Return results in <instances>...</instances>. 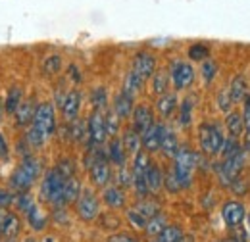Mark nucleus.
I'll list each match as a JSON object with an SVG mask.
<instances>
[{
	"label": "nucleus",
	"mask_w": 250,
	"mask_h": 242,
	"mask_svg": "<svg viewBox=\"0 0 250 242\" xmlns=\"http://www.w3.org/2000/svg\"><path fill=\"white\" fill-rule=\"evenodd\" d=\"M196 158H198V154L194 150H190L188 146H179V152L173 158L171 169L177 175V181L181 184V190L192 186V171L196 169Z\"/></svg>",
	"instance_id": "nucleus-1"
},
{
	"label": "nucleus",
	"mask_w": 250,
	"mask_h": 242,
	"mask_svg": "<svg viewBox=\"0 0 250 242\" xmlns=\"http://www.w3.org/2000/svg\"><path fill=\"white\" fill-rule=\"evenodd\" d=\"M225 135L216 121H204L198 127V144L206 156H218L223 146Z\"/></svg>",
	"instance_id": "nucleus-2"
},
{
	"label": "nucleus",
	"mask_w": 250,
	"mask_h": 242,
	"mask_svg": "<svg viewBox=\"0 0 250 242\" xmlns=\"http://www.w3.org/2000/svg\"><path fill=\"white\" fill-rule=\"evenodd\" d=\"M63 184H65V179L60 175V171L56 167L48 169L41 181V200L50 206H62Z\"/></svg>",
	"instance_id": "nucleus-3"
},
{
	"label": "nucleus",
	"mask_w": 250,
	"mask_h": 242,
	"mask_svg": "<svg viewBox=\"0 0 250 242\" xmlns=\"http://www.w3.org/2000/svg\"><path fill=\"white\" fill-rule=\"evenodd\" d=\"M245 163H247V152L241 150L239 154L231 156V158H225L221 163H216L214 165V171L218 175L219 182L223 186H229L235 177H239L245 169Z\"/></svg>",
	"instance_id": "nucleus-4"
},
{
	"label": "nucleus",
	"mask_w": 250,
	"mask_h": 242,
	"mask_svg": "<svg viewBox=\"0 0 250 242\" xmlns=\"http://www.w3.org/2000/svg\"><path fill=\"white\" fill-rule=\"evenodd\" d=\"M75 215L85 223H91L100 215V200L93 188H83L81 196L75 202Z\"/></svg>",
	"instance_id": "nucleus-5"
},
{
	"label": "nucleus",
	"mask_w": 250,
	"mask_h": 242,
	"mask_svg": "<svg viewBox=\"0 0 250 242\" xmlns=\"http://www.w3.org/2000/svg\"><path fill=\"white\" fill-rule=\"evenodd\" d=\"M167 71H169V79H171L175 91H185V89H188L194 83V77H196L194 67L185 60H173Z\"/></svg>",
	"instance_id": "nucleus-6"
},
{
	"label": "nucleus",
	"mask_w": 250,
	"mask_h": 242,
	"mask_svg": "<svg viewBox=\"0 0 250 242\" xmlns=\"http://www.w3.org/2000/svg\"><path fill=\"white\" fill-rule=\"evenodd\" d=\"M35 127H39L46 139L52 137L56 133V106L54 102H41L35 110V118H33V123Z\"/></svg>",
	"instance_id": "nucleus-7"
},
{
	"label": "nucleus",
	"mask_w": 250,
	"mask_h": 242,
	"mask_svg": "<svg viewBox=\"0 0 250 242\" xmlns=\"http://www.w3.org/2000/svg\"><path fill=\"white\" fill-rule=\"evenodd\" d=\"M247 206L239 200H227L221 206V219L227 225V229H237L247 221Z\"/></svg>",
	"instance_id": "nucleus-8"
},
{
	"label": "nucleus",
	"mask_w": 250,
	"mask_h": 242,
	"mask_svg": "<svg viewBox=\"0 0 250 242\" xmlns=\"http://www.w3.org/2000/svg\"><path fill=\"white\" fill-rule=\"evenodd\" d=\"M87 131H89V142H87V148L89 146H102L108 139V133H106V121H104V112H96L93 110V114L89 116L87 120Z\"/></svg>",
	"instance_id": "nucleus-9"
},
{
	"label": "nucleus",
	"mask_w": 250,
	"mask_h": 242,
	"mask_svg": "<svg viewBox=\"0 0 250 242\" xmlns=\"http://www.w3.org/2000/svg\"><path fill=\"white\" fill-rule=\"evenodd\" d=\"M112 163L108 161V154L104 152L93 165L87 169L89 171V177H91V182L98 188H106L108 182L112 181Z\"/></svg>",
	"instance_id": "nucleus-10"
},
{
	"label": "nucleus",
	"mask_w": 250,
	"mask_h": 242,
	"mask_svg": "<svg viewBox=\"0 0 250 242\" xmlns=\"http://www.w3.org/2000/svg\"><path fill=\"white\" fill-rule=\"evenodd\" d=\"M21 231L20 217L10 210H0V239L2 241H14Z\"/></svg>",
	"instance_id": "nucleus-11"
},
{
	"label": "nucleus",
	"mask_w": 250,
	"mask_h": 242,
	"mask_svg": "<svg viewBox=\"0 0 250 242\" xmlns=\"http://www.w3.org/2000/svg\"><path fill=\"white\" fill-rule=\"evenodd\" d=\"M131 69H133L137 75H141L145 81L152 79V75L156 73V58H154V54H150V52H146V50L137 52L135 58H133V67H131Z\"/></svg>",
	"instance_id": "nucleus-12"
},
{
	"label": "nucleus",
	"mask_w": 250,
	"mask_h": 242,
	"mask_svg": "<svg viewBox=\"0 0 250 242\" xmlns=\"http://www.w3.org/2000/svg\"><path fill=\"white\" fill-rule=\"evenodd\" d=\"M131 121H133V129L135 131H139L141 135H145L154 123V112H152V108L148 106V104H139V106H135V110H133V116H131Z\"/></svg>",
	"instance_id": "nucleus-13"
},
{
	"label": "nucleus",
	"mask_w": 250,
	"mask_h": 242,
	"mask_svg": "<svg viewBox=\"0 0 250 242\" xmlns=\"http://www.w3.org/2000/svg\"><path fill=\"white\" fill-rule=\"evenodd\" d=\"M135 110V96L120 91L114 96V104H112V112L120 118V120H129L133 116Z\"/></svg>",
	"instance_id": "nucleus-14"
},
{
	"label": "nucleus",
	"mask_w": 250,
	"mask_h": 242,
	"mask_svg": "<svg viewBox=\"0 0 250 242\" xmlns=\"http://www.w3.org/2000/svg\"><path fill=\"white\" fill-rule=\"evenodd\" d=\"M60 110H62L63 120L67 121V123H71L73 120H77V118H79V110H81V92L77 91V89L67 91L65 100H63V104Z\"/></svg>",
	"instance_id": "nucleus-15"
},
{
	"label": "nucleus",
	"mask_w": 250,
	"mask_h": 242,
	"mask_svg": "<svg viewBox=\"0 0 250 242\" xmlns=\"http://www.w3.org/2000/svg\"><path fill=\"white\" fill-rule=\"evenodd\" d=\"M8 182H10V188L20 194V192H27L33 184H35V179H33L31 175H29L21 165H18V167L12 171Z\"/></svg>",
	"instance_id": "nucleus-16"
},
{
	"label": "nucleus",
	"mask_w": 250,
	"mask_h": 242,
	"mask_svg": "<svg viewBox=\"0 0 250 242\" xmlns=\"http://www.w3.org/2000/svg\"><path fill=\"white\" fill-rule=\"evenodd\" d=\"M162 133H164V123H154L145 135H141V139H143V150L148 152V154H154V152L160 150Z\"/></svg>",
	"instance_id": "nucleus-17"
},
{
	"label": "nucleus",
	"mask_w": 250,
	"mask_h": 242,
	"mask_svg": "<svg viewBox=\"0 0 250 242\" xmlns=\"http://www.w3.org/2000/svg\"><path fill=\"white\" fill-rule=\"evenodd\" d=\"M179 108V98L175 92H166L162 96H158L156 100V112L160 114V118L167 120L175 114V110Z\"/></svg>",
	"instance_id": "nucleus-18"
},
{
	"label": "nucleus",
	"mask_w": 250,
	"mask_h": 242,
	"mask_svg": "<svg viewBox=\"0 0 250 242\" xmlns=\"http://www.w3.org/2000/svg\"><path fill=\"white\" fill-rule=\"evenodd\" d=\"M160 152H162L166 158H169V160H173L175 154L179 152L177 135H175V131L169 129L167 125H164V133H162V141H160Z\"/></svg>",
	"instance_id": "nucleus-19"
},
{
	"label": "nucleus",
	"mask_w": 250,
	"mask_h": 242,
	"mask_svg": "<svg viewBox=\"0 0 250 242\" xmlns=\"http://www.w3.org/2000/svg\"><path fill=\"white\" fill-rule=\"evenodd\" d=\"M106 154H108V161H110V163H114V165H118V167L127 165V152H125V146L120 137L110 139Z\"/></svg>",
	"instance_id": "nucleus-20"
},
{
	"label": "nucleus",
	"mask_w": 250,
	"mask_h": 242,
	"mask_svg": "<svg viewBox=\"0 0 250 242\" xmlns=\"http://www.w3.org/2000/svg\"><path fill=\"white\" fill-rule=\"evenodd\" d=\"M102 200L110 210H122L125 206L127 196H125V190L120 186H106L102 190Z\"/></svg>",
	"instance_id": "nucleus-21"
},
{
	"label": "nucleus",
	"mask_w": 250,
	"mask_h": 242,
	"mask_svg": "<svg viewBox=\"0 0 250 242\" xmlns=\"http://www.w3.org/2000/svg\"><path fill=\"white\" fill-rule=\"evenodd\" d=\"M35 110H37V104H35L33 98L23 100V102L20 104V108L16 110V114H14L16 125H18V127H29L33 123V118H35Z\"/></svg>",
	"instance_id": "nucleus-22"
},
{
	"label": "nucleus",
	"mask_w": 250,
	"mask_h": 242,
	"mask_svg": "<svg viewBox=\"0 0 250 242\" xmlns=\"http://www.w3.org/2000/svg\"><path fill=\"white\" fill-rule=\"evenodd\" d=\"M146 184H148L150 194H158L164 188V171L156 161H150V165L146 169Z\"/></svg>",
	"instance_id": "nucleus-23"
},
{
	"label": "nucleus",
	"mask_w": 250,
	"mask_h": 242,
	"mask_svg": "<svg viewBox=\"0 0 250 242\" xmlns=\"http://www.w3.org/2000/svg\"><path fill=\"white\" fill-rule=\"evenodd\" d=\"M81 192H83V186H81V181H79L77 177H69V179H65L63 194H62V206L75 204L77 198L81 196Z\"/></svg>",
	"instance_id": "nucleus-24"
},
{
	"label": "nucleus",
	"mask_w": 250,
	"mask_h": 242,
	"mask_svg": "<svg viewBox=\"0 0 250 242\" xmlns=\"http://www.w3.org/2000/svg\"><path fill=\"white\" fill-rule=\"evenodd\" d=\"M122 142H124V146H125V152L131 154V156H135V154H139V152L143 150V139H141V133L135 131L133 127H127V129L124 131Z\"/></svg>",
	"instance_id": "nucleus-25"
},
{
	"label": "nucleus",
	"mask_w": 250,
	"mask_h": 242,
	"mask_svg": "<svg viewBox=\"0 0 250 242\" xmlns=\"http://www.w3.org/2000/svg\"><path fill=\"white\" fill-rule=\"evenodd\" d=\"M225 127H227V131H229V137H235V139H239V137H243V133H245V120H243V114L241 112H229V114H225Z\"/></svg>",
	"instance_id": "nucleus-26"
},
{
	"label": "nucleus",
	"mask_w": 250,
	"mask_h": 242,
	"mask_svg": "<svg viewBox=\"0 0 250 242\" xmlns=\"http://www.w3.org/2000/svg\"><path fill=\"white\" fill-rule=\"evenodd\" d=\"M67 137L73 142H89V131H87V121L85 120H73L67 127Z\"/></svg>",
	"instance_id": "nucleus-27"
},
{
	"label": "nucleus",
	"mask_w": 250,
	"mask_h": 242,
	"mask_svg": "<svg viewBox=\"0 0 250 242\" xmlns=\"http://www.w3.org/2000/svg\"><path fill=\"white\" fill-rule=\"evenodd\" d=\"M23 102V89L21 87H18V85H14V87H10L8 92H6V98H4V108H6V114H10V116H14L16 114V110L20 108V104Z\"/></svg>",
	"instance_id": "nucleus-28"
},
{
	"label": "nucleus",
	"mask_w": 250,
	"mask_h": 242,
	"mask_svg": "<svg viewBox=\"0 0 250 242\" xmlns=\"http://www.w3.org/2000/svg\"><path fill=\"white\" fill-rule=\"evenodd\" d=\"M192 110H194V96L183 98V102L179 104V116H177V123L181 129H188L192 125Z\"/></svg>",
	"instance_id": "nucleus-29"
},
{
	"label": "nucleus",
	"mask_w": 250,
	"mask_h": 242,
	"mask_svg": "<svg viewBox=\"0 0 250 242\" xmlns=\"http://www.w3.org/2000/svg\"><path fill=\"white\" fill-rule=\"evenodd\" d=\"M25 217H27V223H29V227H31L35 233H42L48 227V217L44 215V212L39 206H35Z\"/></svg>",
	"instance_id": "nucleus-30"
},
{
	"label": "nucleus",
	"mask_w": 250,
	"mask_h": 242,
	"mask_svg": "<svg viewBox=\"0 0 250 242\" xmlns=\"http://www.w3.org/2000/svg\"><path fill=\"white\" fill-rule=\"evenodd\" d=\"M229 92L233 96V102H243L249 96V83H247V79L243 75L233 77V81L229 85Z\"/></svg>",
	"instance_id": "nucleus-31"
},
{
	"label": "nucleus",
	"mask_w": 250,
	"mask_h": 242,
	"mask_svg": "<svg viewBox=\"0 0 250 242\" xmlns=\"http://www.w3.org/2000/svg\"><path fill=\"white\" fill-rule=\"evenodd\" d=\"M23 141L29 144V148L37 150V148H42V146H44V142H46V135H44V133H42L39 127H35V125H29V127L25 129Z\"/></svg>",
	"instance_id": "nucleus-32"
},
{
	"label": "nucleus",
	"mask_w": 250,
	"mask_h": 242,
	"mask_svg": "<svg viewBox=\"0 0 250 242\" xmlns=\"http://www.w3.org/2000/svg\"><path fill=\"white\" fill-rule=\"evenodd\" d=\"M152 92L158 94V96H162V94H166L167 89H169V71L167 69H156V73L152 75Z\"/></svg>",
	"instance_id": "nucleus-33"
},
{
	"label": "nucleus",
	"mask_w": 250,
	"mask_h": 242,
	"mask_svg": "<svg viewBox=\"0 0 250 242\" xmlns=\"http://www.w3.org/2000/svg\"><path fill=\"white\" fill-rule=\"evenodd\" d=\"M143 87H145V79L141 75H137L133 69L127 71V75H125L124 79V92L135 96V94H139V92L143 91Z\"/></svg>",
	"instance_id": "nucleus-34"
},
{
	"label": "nucleus",
	"mask_w": 250,
	"mask_h": 242,
	"mask_svg": "<svg viewBox=\"0 0 250 242\" xmlns=\"http://www.w3.org/2000/svg\"><path fill=\"white\" fill-rule=\"evenodd\" d=\"M183 229L179 225H166V229L158 235V242H183Z\"/></svg>",
	"instance_id": "nucleus-35"
},
{
	"label": "nucleus",
	"mask_w": 250,
	"mask_h": 242,
	"mask_svg": "<svg viewBox=\"0 0 250 242\" xmlns=\"http://www.w3.org/2000/svg\"><path fill=\"white\" fill-rule=\"evenodd\" d=\"M91 104L96 112H104L108 108V91L106 87H94L91 91Z\"/></svg>",
	"instance_id": "nucleus-36"
},
{
	"label": "nucleus",
	"mask_w": 250,
	"mask_h": 242,
	"mask_svg": "<svg viewBox=\"0 0 250 242\" xmlns=\"http://www.w3.org/2000/svg\"><path fill=\"white\" fill-rule=\"evenodd\" d=\"M42 73L46 75V77H52V75H56V73H60V69H62V56L60 54H50V56H46L44 61H42Z\"/></svg>",
	"instance_id": "nucleus-37"
},
{
	"label": "nucleus",
	"mask_w": 250,
	"mask_h": 242,
	"mask_svg": "<svg viewBox=\"0 0 250 242\" xmlns=\"http://www.w3.org/2000/svg\"><path fill=\"white\" fill-rule=\"evenodd\" d=\"M166 225H167L166 215H164V213H158V215H154V217H150V219H148V223H146L145 231H146V235H148V237H158V235L166 229Z\"/></svg>",
	"instance_id": "nucleus-38"
},
{
	"label": "nucleus",
	"mask_w": 250,
	"mask_h": 242,
	"mask_svg": "<svg viewBox=\"0 0 250 242\" xmlns=\"http://www.w3.org/2000/svg\"><path fill=\"white\" fill-rule=\"evenodd\" d=\"M14 206L18 208V212H21L23 215H27V213L37 206V202L33 200V196L29 194V192H20V194H16Z\"/></svg>",
	"instance_id": "nucleus-39"
},
{
	"label": "nucleus",
	"mask_w": 250,
	"mask_h": 242,
	"mask_svg": "<svg viewBox=\"0 0 250 242\" xmlns=\"http://www.w3.org/2000/svg\"><path fill=\"white\" fill-rule=\"evenodd\" d=\"M135 210H139V212L143 213L146 219H150V217H154V215L160 213V206H158V202H154V200L143 198V200H139V202H137Z\"/></svg>",
	"instance_id": "nucleus-40"
},
{
	"label": "nucleus",
	"mask_w": 250,
	"mask_h": 242,
	"mask_svg": "<svg viewBox=\"0 0 250 242\" xmlns=\"http://www.w3.org/2000/svg\"><path fill=\"white\" fill-rule=\"evenodd\" d=\"M187 56L192 61H204L210 58V48H208L206 44H202V42H196V44L188 46Z\"/></svg>",
	"instance_id": "nucleus-41"
},
{
	"label": "nucleus",
	"mask_w": 250,
	"mask_h": 242,
	"mask_svg": "<svg viewBox=\"0 0 250 242\" xmlns=\"http://www.w3.org/2000/svg\"><path fill=\"white\" fill-rule=\"evenodd\" d=\"M241 150H243V146H241L239 139H235V137H227V139L223 141V146H221V152H219V156L225 160V158H231V156L239 154Z\"/></svg>",
	"instance_id": "nucleus-42"
},
{
	"label": "nucleus",
	"mask_w": 250,
	"mask_h": 242,
	"mask_svg": "<svg viewBox=\"0 0 250 242\" xmlns=\"http://www.w3.org/2000/svg\"><path fill=\"white\" fill-rule=\"evenodd\" d=\"M216 102H218V108L223 114H229V112L233 110V104H235V102H233V96H231V92H229V87H223V89L218 92Z\"/></svg>",
	"instance_id": "nucleus-43"
},
{
	"label": "nucleus",
	"mask_w": 250,
	"mask_h": 242,
	"mask_svg": "<svg viewBox=\"0 0 250 242\" xmlns=\"http://www.w3.org/2000/svg\"><path fill=\"white\" fill-rule=\"evenodd\" d=\"M200 73H202V79H204V83L206 85H210L214 79H216V75H218V63L214 60H204L202 61V69H200Z\"/></svg>",
	"instance_id": "nucleus-44"
},
{
	"label": "nucleus",
	"mask_w": 250,
	"mask_h": 242,
	"mask_svg": "<svg viewBox=\"0 0 250 242\" xmlns=\"http://www.w3.org/2000/svg\"><path fill=\"white\" fill-rule=\"evenodd\" d=\"M104 121H106V133H108V137H110V139L118 137V133H120V121L122 120L110 110V112L104 114Z\"/></svg>",
	"instance_id": "nucleus-45"
},
{
	"label": "nucleus",
	"mask_w": 250,
	"mask_h": 242,
	"mask_svg": "<svg viewBox=\"0 0 250 242\" xmlns=\"http://www.w3.org/2000/svg\"><path fill=\"white\" fill-rule=\"evenodd\" d=\"M164 188H166L169 194H177V192L181 190V184L177 181V175H175V171H173L171 167L164 173Z\"/></svg>",
	"instance_id": "nucleus-46"
},
{
	"label": "nucleus",
	"mask_w": 250,
	"mask_h": 242,
	"mask_svg": "<svg viewBox=\"0 0 250 242\" xmlns=\"http://www.w3.org/2000/svg\"><path fill=\"white\" fill-rule=\"evenodd\" d=\"M56 169L60 171V175H62L63 179L75 177V161H73L71 158H62V160H58Z\"/></svg>",
	"instance_id": "nucleus-47"
},
{
	"label": "nucleus",
	"mask_w": 250,
	"mask_h": 242,
	"mask_svg": "<svg viewBox=\"0 0 250 242\" xmlns=\"http://www.w3.org/2000/svg\"><path fill=\"white\" fill-rule=\"evenodd\" d=\"M127 221H129L131 227H135V229H143V231H145V227H146V223H148V219L139 212V210H135V208L127 210Z\"/></svg>",
	"instance_id": "nucleus-48"
},
{
	"label": "nucleus",
	"mask_w": 250,
	"mask_h": 242,
	"mask_svg": "<svg viewBox=\"0 0 250 242\" xmlns=\"http://www.w3.org/2000/svg\"><path fill=\"white\" fill-rule=\"evenodd\" d=\"M118 186L120 188L133 186V169H129V165L118 167Z\"/></svg>",
	"instance_id": "nucleus-49"
},
{
	"label": "nucleus",
	"mask_w": 250,
	"mask_h": 242,
	"mask_svg": "<svg viewBox=\"0 0 250 242\" xmlns=\"http://www.w3.org/2000/svg\"><path fill=\"white\" fill-rule=\"evenodd\" d=\"M229 188L233 190V194H237V196H245V194H249V181L245 179V177H235L233 182L229 184Z\"/></svg>",
	"instance_id": "nucleus-50"
},
{
	"label": "nucleus",
	"mask_w": 250,
	"mask_h": 242,
	"mask_svg": "<svg viewBox=\"0 0 250 242\" xmlns=\"http://www.w3.org/2000/svg\"><path fill=\"white\" fill-rule=\"evenodd\" d=\"M14 200H16V194L10 188L0 186V210H8L10 206H14Z\"/></svg>",
	"instance_id": "nucleus-51"
},
{
	"label": "nucleus",
	"mask_w": 250,
	"mask_h": 242,
	"mask_svg": "<svg viewBox=\"0 0 250 242\" xmlns=\"http://www.w3.org/2000/svg\"><path fill=\"white\" fill-rule=\"evenodd\" d=\"M227 242H249V233L245 227H237V229H231V235Z\"/></svg>",
	"instance_id": "nucleus-52"
},
{
	"label": "nucleus",
	"mask_w": 250,
	"mask_h": 242,
	"mask_svg": "<svg viewBox=\"0 0 250 242\" xmlns=\"http://www.w3.org/2000/svg\"><path fill=\"white\" fill-rule=\"evenodd\" d=\"M106 242H141L135 235H131V233H114V235H110Z\"/></svg>",
	"instance_id": "nucleus-53"
},
{
	"label": "nucleus",
	"mask_w": 250,
	"mask_h": 242,
	"mask_svg": "<svg viewBox=\"0 0 250 242\" xmlns=\"http://www.w3.org/2000/svg\"><path fill=\"white\" fill-rule=\"evenodd\" d=\"M8 156H10L8 141H6V137L0 133V160H8Z\"/></svg>",
	"instance_id": "nucleus-54"
},
{
	"label": "nucleus",
	"mask_w": 250,
	"mask_h": 242,
	"mask_svg": "<svg viewBox=\"0 0 250 242\" xmlns=\"http://www.w3.org/2000/svg\"><path fill=\"white\" fill-rule=\"evenodd\" d=\"M245 102V108H243V120H245V129L250 127V94L243 100Z\"/></svg>",
	"instance_id": "nucleus-55"
},
{
	"label": "nucleus",
	"mask_w": 250,
	"mask_h": 242,
	"mask_svg": "<svg viewBox=\"0 0 250 242\" xmlns=\"http://www.w3.org/2000/svg\"><path fill=\"white\" fill-rule=\"evenodd\" d=\"M67 71H69V77H71L75 83H81V79H83V77H81V73H79L77 65H69V69H67Z\"/></svg>",
	"instance_id": "nucleus-56"
},
{
	"label": "nucleus",
	"mask_w": 250,
	"mask_h": 242,
	"mask_svg": "<svg viewBox=\"0 0 250 242\" xmlns=\"http://www.w3.org/2000/svg\"><path fill=\"white\" fill-rule=\"evenodd\" d=\"M4 114H6V108H4V98L0 96V121L4 118Z\"/></svg>",
	"instance_id": "nucleus-57"
},
{
	"label": "nucleus",
	"mask_w": 250,
	"mask_h": 242,
	"mask_svg": "<svg viewBox=\"0 0 250 242\" xmlns=\"http://www.w3.org/2000/svg\"><path fill=\"white\" fill-rule=\"evenodd\" d=\"M247 223H249V235H250V212L247 213Z\"/></svg>",
	"instance_id": "nucleus-58"
},
{
	"label": "nucleus",
	"mask_w": 250,
	"mask_h": 242,
	"mask_svg": "<svg viewBox=\"0 0 250 242\" xmlns=\"http://www.w3.org/2000/svg\"><path fill=\"white\" fill-rule=\"evenodd\" d=\"M214 242H227V241H214Z\"/></svg>",
	"instance_id": "nucleus-59"
},
{
	"label": "nucleus",
	"mask_w": 250,
	"mask_h": 242,
	"mask_svg": "<svg viewBox=\"0 0 250 242\" xmlns=\"http://www.w3.org/2000/svg\"><path fill=\"white\" fill-rule=\"evenodd\" d=\"M156 242H158V241H156Z\"/></svg>",
	"instance_id": "nucleus-60"
}]
</instances>
